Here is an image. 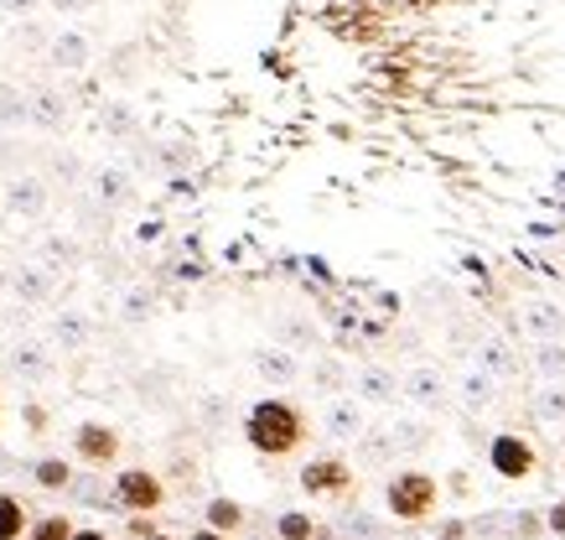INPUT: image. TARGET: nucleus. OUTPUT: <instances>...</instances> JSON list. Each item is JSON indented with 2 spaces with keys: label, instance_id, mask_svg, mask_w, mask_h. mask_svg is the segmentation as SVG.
<instances>
[{
  "label": "nucleus",
  "instance_id": "nucleus-6",
  "mask_svg": "<svg viewBox=\"0 0 565 540\" xmlns=\"http://www.w3.org/2000/svg\"><path fill=\"white\" fill-rule=\"evenodd\" d=\"M73 447H78V457H84V463H94V468H109V463L120 457V436L109 432V426H78Z\"/></svg>",
  "mask_w": 565,
  "mask_h": 540
},
{
  "label": "nucleus",
  "instance_id": "nucleus-11",
  "mask_svg": "<svg viewBox=\"0 0 565 540\" xmlns=\"http://www.w3.org/2000/svg\"><path fill=\"white\" fill-rule=\"evenodd\" d=\"M280 536L286 540H311V520L307 515H280Z\"/></svg>",
  "mask_w": 565,
  "mask_h": 540
},
{
  "label": "nucleus",
  "instance_id": "nucleus-12",
  "mask_svg": "<svg viewBox=\"0 0 565 540\" xmlns=\"http://www.w3.org/2000/svg\"><path fill=\"white\" fill-rule=\"evenodd\" d=\"M68 540H109V536H104V530H73Z\"/></svg>",
  "mask_w": 565,
  "mask_h": 540
},
{
  "label": "nucleus",
  "instance_id": "nucleus-9",
  "mask_svg": "<svg viewBox=\"0 0 565 540\" xmlns=\"http://www.w3.org/2000/svg\"><path fill=\"white\" fill-rule=\"evenodd\" d=\"M207 520H213L218 536H228V530H239L244 525V509L234 505V499H213V505H207Z\"/></svg>",
  "mask_w": 565,
  "mask_h": 540
},
{
  "label": "nucleus",
  "instance_id": "nucleus-15",
  "mask_svg": "<svg viewBox=\"0 0 565 540\" xmlns=\"http://www.w3.org/2000/svg\"><path fill=\"white\" fill-rule=\"evenodd\" d=\"M140 540H172V536H156V530H151V536H140Z\"/></svg>",
  "mask_w": 565,
  "mask_h": 540
},
{
  "label": "nucleus",
  "instance_id": "nucleus-14",
  "mask_svg": "<svg viewBox=\"0 0 565 540\" xmlns=\"http://www.w3.org/2000/svg\"><path fill=\"white\" fill-rule=\"evenodd\" d=\"M188 540H223L218 530H198V536H188Z\"/></svg>",
  "mask_w": 565,
  "mask_h": 540
},
{
  "label": "nucleus",
  "instance_id": "nucleus-4",
  "mask_svg": "<svg viewBox=\"0 0 565 540\" xmlns=\"http://www.w3.org/2000/svg\"><path fill=\"white\" fill-rule=\"evenodd\" d=\"M115 494H120V505L136 509V515H156V509L167 505V484H161L156 473H146V468L120 473V478H115Z\"/></svg>",
  "mask_w": 565,
  "mask_h": 540
},
{
  "label": "nucleus",
  "instance_id": "nucleus-3",
  "mask_svg": "<svg viewBox=\"0 0 565 540\" xmlns=\"http://www.w3.org/2000/svg\"><path fill=\"white\" fill-rule=\"evenodd\" d=\"M301 488H307L311 499H348L359 488V478H353V468H348L343 457H317V463L301 468Z\"/></svg>",
  "mask_w": 565,
  "mask_h": 540
},
{
  "label": "nucleus",
  "instance_id": "nucleus-5",
  "mask_svg": "<svg viewBox=\"0 0 565 540\" xmlns=\"http://www.w3.org/2000/svg\"><path fill=\"white\" fill-rule=\"evenodd\" d=\"M493 468L503 473V478H530V473L540 468V457H534V447L524 442V436H498L493 442Z\"/></svg>",
  "mask_w": 565,
  "mask_h": 540
},
{
  "label": "nucleus",
  "instance_id": "nucleus-7",
  "mask_svg": "<svg viewBox=\"0 0 565 540\" xmlns=\"http://www.w3.org/2000/svg\"><path fill=\"white\" fill-rule=\"evenodd\" d=\"M26 505L21 499H11V494H0V540H21L26 536Z\"/></svg>",
  "mask_w": 565,
  "mask_h": 540
},
{
  "label": "nucleus",
  "instance_id": "nucleus-16",
  "mask_svg": "<svg viewBox=\"0 0 565 540\" xmlns=\"http://www.w3.org/2000/svg\"><path fill=\"white\" fill-rule=\"evenodd\" d=\"M6 6H32V0H6Z\"/></svg>",
  "mask_w": 565,
  "mask_h": 540
},
{
  "label": "nucleus",
  "instance_id": "nucleus-13",
  "mask_svg": "<svg viewBox=\"0 0 565 540\" xmlns=\"http://www.w3.org/2000/svg\"><path fill=\"white\" fill-rule=\"evenodd\" d=\"M550 525H555V530H565V505L555 509V515H550Z\"/></svg>",
  "mask_w": 565,
  "mask_h": 540
},
{
  "label": "nucleus",
  "instance_id": "nucleus-8",
  "mask_svg": "<svg viewBox=\"0 0 565 540\" xmlns=\"http://www.w3.org/2000/svg\"><path fill=\"white\" fill-rule=\"evenodd\" d=\"M68 536H73L68 515H42L36 525H26V540H68Z\"/></svg>",
  "mask_w": 565,
  "mask_h": 540
},
{
  "label": "nucleus",
  "instance_id": "nucleus-1",
  "mask_svg": "<svg viewBox=\"0 0 565 540\" xmlns=\"http://www.w3.org/2000/svg\"><path fill=\"white\" fill-rule=\"evenodd\" d=\"M244 436L249 447L265 457H291L301 442H307V416L296 411L291 401H259L244 421Z\"/></svg>",
  "mask_w": 565,
  "mask_h": 540
},
{
  "label": "nucleus",
  "instance_id": "nucleus-2",
  "mask_svg": "<svg viewBox=\"0 0 565 540\" xmlns=\"http://www.w3.org/2000/svg\"><path fill=\"white\" fill-rule=\"evenodd\" d=\"M436 499H441V488L430 473H399L390 484L394 520H426V515H436Z\"/></svg>",
  "mask_w": 565,
  "mask_h": 540
},
{
  "label": "nucleus",
  "instance_id": "nucleus-10",
  "mask_svg": "<svg viewBox=\"0 0 565 540\" xmlns=\"http://www.w3.org/2000/svg\"><path fill=\"white\" fill-rule=\"evenodd\" d=\"M36 484L42 488H68V463H57V457L42 463V468H36Z\"/></svg>",
  "mask_w": 565,
  "mask_h": 540
}]
</instances>
